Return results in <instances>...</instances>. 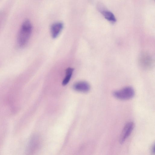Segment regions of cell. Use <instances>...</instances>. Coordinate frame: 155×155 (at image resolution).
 Segmentation results:
<instances>
[{
	"mask_svg": "<svg viewBox=\"0 0 155 155\" xmlns=\"http://www.w3.org/2000/svg\"><path fill=\"white\" fill-rule=\"evenodd\" d=\"M32 31L31 22L26 20L23 23L19 30L17 38L18 45L20 47L25 45L29 39Z\"/></svg>",
	"mask_w": 155,
	"mask_h": 155,
	"instance_id": "1",
	"label": "cell"
},
{
	"mask_svg": "<svg viewBox=\"0 0 155 155\" xmlns=\"http://www.w3.org/2000/svg\"><path fill=\"white\" fill-rule=\"evenodd\" d=\"M135 95V91L131 87H126L122 89L116 91L113 93V95L116 98L123 100L132 98Z\"/></svg>",
	"mask_w": 155,
	"mask_h": 155,
	"instance_id": "2",
	"label": "cell"
},
{
	"mask_svg": "<svg viewBox=\"0 0 155 155\" xmlns=\"http://www.w3.org/2000/svg\"><path fill=\"white\" fill-rule=\"evenodd\" d=\"M134 126V124L132 122L127 123L124 126L121 132L120 138V142L123 143L129 136L132 132Z\"/></svg>",
	"mask_w": 155,
	"mask_h": 155,
	"instance_id": "3",
	"label": "cell"
},
{
	"mask_svg": "<svg viewBox=\"0 0 155 155\" xmlns=\"http://www.w3.org/2000/svg\"><path fill=\"white\" fill-rule=\"evenodd\" d=\"M74 89L78 91L87 92L90 89L89 84L84 81H80L74 84L73 86Z\"/></svg>",
	"mask_w": 155,
	"mask_h": 155,
	"instance_id": "4",
	"label": "cell"
},
{
	"mask_svg": "<svg viewBox=\"0 0 155 155\" xmlns=\"http://www.w3.org/2000/svg\"><path fill=\"white\" fill-rule=\"evenodd\" d=\"M63 28V24L61 22H57L53 24L51 28L52 37L55 38H57L61 32Z\"/></svg>",
	"mask_w": 155,
	"mask_h": 155,
	"instance_id": "5",
	"label": "cell"
},
{
	"mask_svg": "<svg viewBox=\"0 0 155 155\" xmlns=\"http://www.w3.org/2000/svg\"><path fill=\"white\" fill-rule=\"evenodd\" d=\"M140 64L144 68H148L151 65V59L150 56L146 54H143L140 57Z\"/></svg>",
	"mask_w": 155,
	"mask_h": 155,
	"instance_id": "6",
	"label": "cell"
},
{
	"mask_svg": "<svg viewBox=\"0 0 155 155\" xmlns=\"http://www.w3.org/2000/svg\"><path fill=\"white\" fill-rule=\"evenodd\" d=\"M100 12L103 14L104 18L108 21L112 23L116 22V19L114 15L108 11L100 9Z\"/></svg>",
	"mask_w": 155,
	"mask_h": 155,
	"instance_id": "7",
	"label": "cell"
},
{
	"mask_svg": "<svg viewBox=\"0 0 155 155\" xmlns=\"http://www.w3.org/2000/svg\"><path fill=\"white\" fill-rule=\"evenodd\" d=\"M74 70V69L71 68H68L66 69V75L62 82L63 85L65 86L68 83L71 77Z\"/></svg>",
	"mask_w": 155,
	"mask_h": 155,
	"instance_id": "8",
	"label": "cell"
},
{
	"mask_svg": "<svg viewBox=\"0 0 155 155\" xmlns=\"http://www.w3.org/2000/svg\"><path fill=\"white\" fill-rule=\"evenodd\" d=\"M151 151L152 153H154V145H153V146H152L151 149Z\"/></svg>",
	"mask_w": 155,
	"mask_h": 155,
	"instance_id": "9",
	"label": "cell"
}]
</instances>
